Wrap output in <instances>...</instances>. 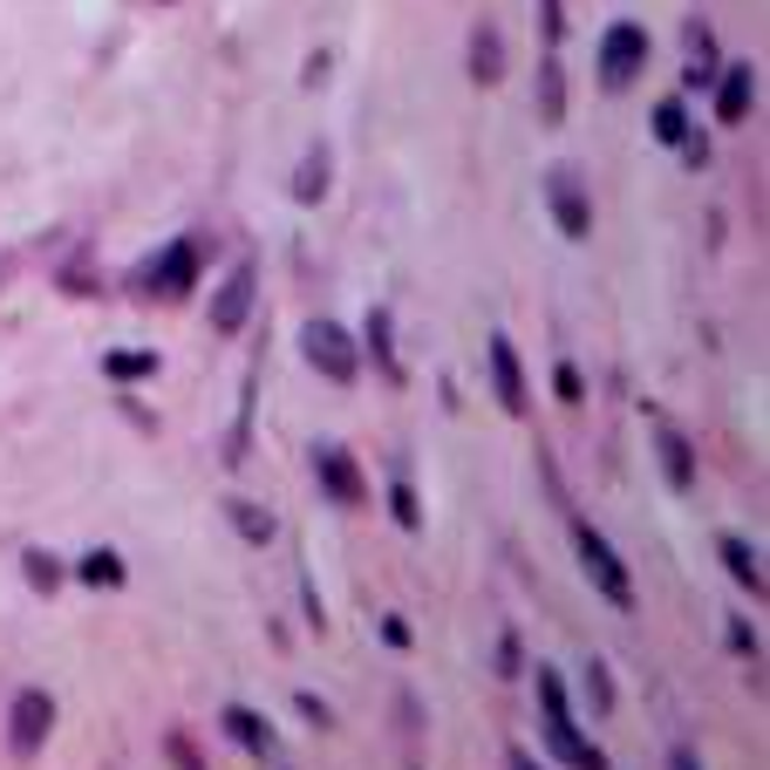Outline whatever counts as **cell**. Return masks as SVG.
<instances>
[{"label":"cell","instance_id":"cell-1","mask_svg":"<svg viewBox=\"0 0 770 770\" xmlns=\"http://www.w3.org/2000/svg\"><path fill=\"white\" fill-rule=\"evenodd\" d=\"M198 266H205V246H198V239H171L157 260L137 266V294L144 300H184L191 279H198Z\"/></svg>","mask_w":770,"mask_h":770},{"label":"cell","instance_id":"cell-2","mask_svg":"<svg viewBox=\"0 0 770 770\" xmlns=\"http://www.w3.org/2000/svg\"><path fill=\"white\" fill-rule=\"evenodd\" d=\"M641 68H647V28L641 21H614L600 34V89H634L641 83Z\"/></svg>","mask_w":770,"mask_h":770},{"label":"cell","instance_id":"cell-3","mask_svg":"<svg viewBox=\"0 0 770 770\" xmlns=\"http://www.w3.org/2000/svg\"><path fill=\"white\" fill-rule=\"evenodd\" d=\"M573 546H580V573L600 587V600H606V606H621V614H627V606H634V580H627L621 552L606 546V539L593 532V525H580V532H573Z\"/></svg>","mask_w":770,"mask_h":770},{"label":"cell","instance_id":"cell-4","mask_svg":"<svg viewBox=\"0 0 770 770\" xmlns=\"http://www.w3.org/2000/svg\"><path fill=\"white\" fill-rule=\"evenodd\" d=\"M49 729H55V696L49 688H21L14 709H8V750L14 757H42Z\"/></svg>","mask_w":770,"mask_h":770},{"label":"cell","instance_id":"cell-5","mask_svg":"<svg viewBox=\"0 0 770 770\" xmlns=\"http://www.w3.org/2000/svg\"><path fill=\"white\" fill-rule=\"evenodd\" d=\"M300 355L314 361L328 382H355L361 376V355L348 341V328H335V320H307V335H300Z\"/></svg>","mask_w":770,"mask_h":770},{"label":"cell","instance_id":"cell-6","mask_svg":"<svg viewBox=\"0 0 770 770\" xmlns=\"http://www.w3.org/2000/svg\"><path fill=\"white\" fill-rule=\"evenodd\" d=\"M253 294H260V273L253 266H232L225 287L212 294V328L219 335H239V328H246V314H253Z\"/></svg>","mask_w":770,"mask_h":770},{"label":"cell","instance_id":"cell-7","mask_svg":"<svg viewBox=\"0 0 770 770\" xmlns=\"http://www.w3.org/2000/svg\"><path fill=\"white\" fill-rule=\"evenodd\" d=\"M546 205H552V219H559L566 239H587L593 232V205H587V191H580L573 171H552L546 178Z\"/></svg>","mask_w":770,"mask_h":770},{"label":"cell","instance_id":"cell-8","mask_svg":"<svg viewBox=\"0 0 770 770\" xmlns=\"http://www.w3.org/2000/svg\"><path fill=\"white\" fill-rule=\"evenodd\" d=\"M314 471H320V484H328L335 505H361V498H369V477H361L355 457L335 451V443H320V451H314Z\"/></svg>","mask_w":770,"mask_h":770},{"label":"cell","instance_id":"cell-9","mask_svg":"<svg viewBox=\"0 0 770 770\" xmlns=\"http://www.w3.org/2000/svg\"><path fill=\"white\" fill-rule=\"evenodd\" d=\"M484 355H492V389H498V402L511 416H525V402H532V389H525V369H518V348L505 341V335H492L484 341Z\"/></svg>","mask_w":770,"mask_h":770},{"label":"cell","instance_id":"cell-10","mask_svg":"<svg viewBox=\"0 0 770 770\" xmlns=\"http://www.w3.org/2000/svg\"><path fill=\"white\" fill-rule=\"evenodd\" d=\"M225 737L246 750V757H260V763H279V737H273V722H266V716H253L246 703H225Z\"/></svg>","mask_w":770,"mask_h":770},{"label":"cell","instance_id":"cell-11","mask_svg":"<svg viewBox=\"0 0 770 770\" xmlns=\"http://www.w3.org/2000/svg\"><path fill=\"white\" fill-rule=\"evenodd\" d=\"M750 109H757V68H750V62L722 68V75H716V116H722V124H743Z\"/></svg>","mask_w":770,"mask_h":770},{"label":"cell","instance_id":"cell-12","mask_svg":"<svg viewBox=\"0 0 770 770\" xmlns=\"http://www.w3.org/2000/svg\"><path fill=\"white\" fill-rule=\"evenodd\" d=\"M546 743H552L566 763H573V770H614V763H606V750H593L580 729H573V716H566V722H546Z\"/></svg>","mask_w":770,"mask_h":770},{"label":"cell","instance_id":"cell-13","mask_svg":"<svg viewBox=\"0 0 770 770\" xmlns=\"http://www.w3.org/2000/svg\"><path fill=\"white\" fill-rule=\"evenodd\" d=\"M716 546H722L729 580H737L750 600H763V559H757V546H750V539H716Z\"/></svg>","mask_w":770,"mask_h":770},{"label":"cell","instance_id":"cell-14","mask_svg":"<svg viewBox=\"0 0 770 770\" xmlns=\"http://www.w3.org/2000/svg\"><path fill=\"white\" fill-rule=\"evenodd\" d=\"M688 89H709L716 83V34L703 21H688V68H682Z\"/></svg>","mask_w":770,"mask_h":770},{"label":"cell","instance_id":"cell-15","mask_svg":"<svg viewBox=\"0 0 770 770\" xmlns=\"http://www.w3.org/2000/svg\"><path fill=\"white\" fill-rule=\"evenodd\" d=\"M655 451H662V471H668L675 492H696V451H688V436L662 430V436H655Z\"/></svg>","mask_w":770,"mask_h":770},{"label":"cell","instance_id":"cell-16","mask_svg":"<svg viewBox=\"0 0 770 770\" xmlns=\"http://www.w3.org/2000/svg\"><path fill=\"white\" fill-rule=\"evenodd\" d=\"M471 75H477L484 89L505 75V42H498V28H477V34H471Z\"/></svg>","mask_w":770,"mask_h":770},{"label":"cell","instance_id":"cell-17","mask_svg":"<svg viewBox=\"0 0 770 770\" xmlns=\"http://www.w3.org/2000/svg\"><path fill=\"white\" fill-rule=\"evenodd\" d=\"M103 376L109 382H144V376H157V355L150 348H109L103 355Z\"/></svg>","mask_w":770,"mask_h":770},{"label":"cell","instance_id":"cell-18","mask_svg":"<svg viewBox=\"0 0 770 770\" xmlns=\"http://www.w3.org/2000/svg\"><path fill=\"white\" fill-rule=\"evenodd\" d=\"M75 580H89V587H124L130 573H124V559H116L109 546H96V552H83V566H75Z\"/></svg>","mask_w":770,"mask_h":770},{"label":"cell","instance_id":"cell-19","mask_svg":"<svg viewBox=\"0 0 770 770\" xmlns=\"http://www.w3.org/2000/svg\"><path fill=\"white\" fill-rule=\"evenodd\" d=\"M655 137H662V144H675V150H682L688 137H696V124H688V103H682V96L655 103Z\"/></svg>","mask_w":770,"mask_h":770},{"label":"cell","instance_id":"cell-20","mask_svg":"<svg viewBox=\"0 0 770 770\" xmlns=\"http://www.w3.org/2000/svg\"><path fill=\"white\" fill-rule=\"evenodd\" d=\"M294 198H300V205H314V198H328V150H314L307 165L294 171Z\"/></svg>","mask_w":770,"mask_h":770},{"label":"cell","instance_id":"cell-21","mask_svg":"<svg viewBox=\"0 0 770 770\" xmlns=\"http://www.w3.org/2000/svg\"><path fill=\"white\" fill-rule=\"evenodd\" d=\"M369 355H376V369H382L389 382L402 376V369H395V341H389V314H382V307L369 314Z\"/></svg>","mask_w":770,"mask_h":770},{"label":"cell","instance_id":"cell-22","mask_svg":"<svg viewBox=\"0 0 770 770\" xmlns=\"http://www.w3.org/2000/svg\"><path fill=\"white\" fill-rule=\"evenodd\" d=\"M532 682H539V716H546V722H566V716H573V703H566V682H559L552 668H539Z\"/></svg>","mask_w":770,"mask_h":770},{"label":"cell","instance_id":"cell-23","mask_svg":"<svg viewBox=\"0 0 770 770\" xmlns=\"http://www.w3.org/2000/svg\"><path fill=\"white\" fill-rule=\"evenodd\" d=\"M539 116H546V124H559V116H566V83H559V62L552 55L539 68Z\"/></svg>","mask_w":770,"mask_h":770},{"label":"cell","instance_id":"cell-24","mask_svg":"<svg viewBox=\"0 0 770 770\" xmlns=\"http://www.w3.org/2000/svg\"><path fill=\"white\" fill-rule=\"evenodd\" d=\"M232 525H239V539L273 546V511H260V505H232Z\"/></svg>","mask_w":770,"mask_h":770},{"label":"cell","instance_id":"cell-25","mask_svg":"<svg viewBox=\"0 0 770 770\" xmlns=\"http://www.w3.org/2000/svg\"><path fill=\"white\" fill-rule=\"evenodd\" d=\"M389 505H395V525H402V532H423V505H416V492H410V484H389Z\"/></svg>","mask_w":770,"mask_h":770},{"label":"cell","instance_id":"cell-26","mask_svg":"<svg viewBox=\"0 0 770 770\" xmlns=\"http://www.w3.org/2000/svg\"><path fill=\"white\" fill-rule=\"evenodd\" d=\"M21 573H28V580H34V587H42V593H55V587H62V559H49V552H42V546H34V552H28V559H21Z\"/></svg>","mask_w":770,"mask_h":770},{"label":"cell","instance_id":"cell-27","mask_svg":"<svg viewBox=\"0 0 770 770\" xmlns=\"http://www.w3.org/2000/svg\"><path fill=\"white\" fill-rule=\"evenodd\" d=\"M587 696H593V716H614V682H606L600 662H587Z\"/></svg>","mask_w":770,"mask_h":770},{"label":"cell","instance_id":"cell-28","mask_svg":"<svg viewBox=\"0 0 770 770\" xmlns=\"http://www.w3.org/2000/svg\"><path fill=\"white\" fill-rule=\"evenodd\" d=\"M552 389H559V402H580V395H587V376L573 369V361H559V369H552Z\"/></svg>","mask_w":770,"mask_h":770},{"label":"cell","instance_id":"cell-29","mask_svg":"<svg viewBox=\"0 0 770 770\" xmlns=\"http://www.w3.org/2000/svg\"><path fill=\"white\" fill-rule=\"evenodd\" d=\"M729 647H737L743 662H757V655H763V634H757L750 621H729Z\"/></svg>","mask_w":770,"mask_h":770},{"label":"cell","instance_id":"cell-30","mask_svg":"<svg viewBox=\"0 0 770 770\" xmlns=\"http://www.w3.org/2000/svg\"><path fill=\"white\" fill-rule=\"evenodd\" d=\"M382 641H389V647H410V621L389 614V621H382Z\"/></svg>","mask_w":770,"mask_h":770},{"label":"cell","instance_id":"cell-31","mask_svg":"<svg viewBox=\"0 0 770 770\" xmlns=\"http://www.w3.org/2000/svg\"><path fill=\"white\" fill-rule=\"evenodd\" d=\"M171 757H178V770H205V763H198V750H191L184 737H171Z\"/></svg>","mask_w":770,"mask_h":770},{"label":"cell","instance_id":"cell-32","mask_svg":"<svg viewBox=\"0 0 770 770\" xmlns=\"http://www.w3.org/2000/svg\"><path fill=\"white\" fill-rule=\"evenodd\" d=\"M498 668H505V675H518V641H511V634L498 641Z\"/></svg>","mask_w":770,"mask_h":770},{"label":"cell","instance_id":"cell-33","mask_svg":"<svg viewBox=\"0 0 770 770\" xmlns=\"http://www.w3.org/2000/svg\"><path fill=\"white\" fill-rule=\"evenodd\" d=\"M294 709H300V716H307V722H328V703H320V696H300V703H294Z\"/></svg>","mask_w":770,"mask_h":770},{"label":"cell","instance_id":"cell-34","mask_svg":"<svg viewBox=\"0 0 770 770\" xmlns=\"http://www.w3.org/2000/svg\"><path fill=\"white\" fill-rule=\"evenodd\" d=\"M546 42H559V0H546Z\"/></svg>","mask_w":770,"mask_h":770},{"label":"cell","instance_id":"cell-35","mask_svg":"<svg viewBox=\"0 0 770 770\" xmlns=\"http://www.w3.org/2000/svg\"><path fill=\"white\" fill-rule=\"evenodd\" d=\"M511 770H546V763H539L532 750H511Z\"/></svg>","mask_w":770,"mask_h":770}]
</instances>
